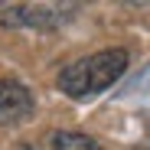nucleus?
<instances>
[{"label": "nucleus", "mask_w": 150, "mask_h": 150, "mask_svg": "<svg viewBox=\"0 0 150 150\" xmlns=\"http://www.w3.org/2000/svg\"><path fill=\"white\" fill-rule=\"evenodd\" d=\"M36 108L33 91L16 79H0V124H20Z\"/></svg>", "instance_id": "7ed1b4c3"}, {"label": "nucleus", "mask_w": 150, "mask_h": 150, "mask_svg": "<svg viewBox=\"0 0 150 150\" xmlns=\"http://www.w3.org/2000/svg\"><path fill=\"white\" fill-rule=\"evenodd\" d=\"M124 69H127V52L124 49H101V52H91L79 62H72L59 72V88L69 98H91L101 95L105 88H111Z\"/></svg>", "instance_id": "f257e3e1"}, {"label": "nucleus", "mask_w": 150, "mask_h": 150, "mask_svg": "<svg viewBox=\"0 0 150 150\" xmlns=\"http://www.w3.org/2000/svg\"><path fill=\"white\" fill-rule=\"evenodd\" d=\"M79 13V4H0V26L10 30H56Z\"/></svg>", "instance_id": "f03ea898"}, {"label": "nucleus", "mask_w": 150, "mask_h": 150, "mask_svg": "<svg viewBox=\"0 0 150 150\" xmlns=\"http://www.w3.org/2000/svg\"><path fill=\"white\" fill-rule=\"evenodd\" d=\"M49 150H101V147H98V140L88 137V134L59 131V134H52V140H49Z\"/></svg>", "instance_id": "20e7f679"}]
</instances>
